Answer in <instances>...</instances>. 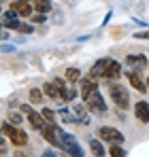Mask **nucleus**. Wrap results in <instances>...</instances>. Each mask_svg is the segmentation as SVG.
<instances>
[{"mask_svg":"<svg viewBox=\"0 0 149 157\" xmlns=\"http://www.w3.org/2000/svg\"><path fill=\"white\" fill-rule=\"evenodd\" d=\"M83 102H85V106H87L90 113H94V115H107V102H104V98L100 96V91H94V94L85 96Z\"/></svg>","mask_w":149,"mask_h":157,"instance_id":"2","label":"nucleus"},{"mask_svg":"<svg viewBox=\"0 0 149 157\" xmlns=\"http://www.w3.org/2000/svg\"><path fill=\"white\" fill-rule=\"evenodd\" d=\"M2 17H4V19H19V13H17L15 9H9V11H4Z\"/></svg>","mask_w":149,"mask_h":157,"instance_id":"23","label":"nucleus"},{"mask_svg":"<svg viewBox=\"0 0 149 157\" xmlns=\"http://www.w3.org/2000/svg\"><path fill=\"white\" fill-rule=\"evenodd\" d=\"M9 138H11V142H13L17 149H22V147H26V144H28V134H26L22 128H15V132H13Z\"/></svg>","mask_w":149,"mask_h":157,"instance_id":"11","label":"nucleus"},{"mask_svg":"<svg viewBox=\"0 0 149 157\" xmlns=\"http://www.w3.org/2000/svg\"><path fill=\"white\" fill-rule=\"evenodd\" d=\"M43 91H45V96L51 98V100H62V94H60V89H58V85L49 81V83H45L43 85Z\"/></svg>","mask_w":149,"mask_h":157,"instance_id":"14","label":"nucleus"},{"mask_svg":"<svg viewBox=\"0 0 149 157\" xmlns=\"http://www.w3.org/2000/svg\"><path fill=\"white\" fill-rule=\"evenodd\" d=\"M94 91H98V78H92V77L83 78L81 81V98H85Z\"/></svg>","mask_w":149,"mask_h":157,"instance_id":"10","label":"nucleus"},{"mask_svg":"<svg viewBox=\"0 0 149 157\" xmlns=\"http://www.w3.org/2000/svg\"><path fill=\"white\" fill-rule=\"evenodd\" d=\"M45 91H43V87L38 89V87H32L30 91H28V100H30V104H43L45 102Z\"/></svg>","mask_w":149,"mask_h":157,"instance_id":"12","label":"nucleus"},{"mask_svg":"<svg viewBox=\"0 0 149 157\" xmlns=\"http://www.w3.org/2000/svg\"><path fill=\"white\" fill-rule=\"evenodd\" d=\"M134 117L141 121V123H149V104L145 100H139L134 104Z\"/></svg>","mask_w":149,"mask_h":157,"instance_id":"8","label":"nucleus"},{"mask_svg":"<svg viewBox=\"0 0 149 157\" xmlns=\"http://www.w3.org/2000/svg\"><path fill=\"white\" fill-rule=\"evenodd\" d=\"M64 78H66L70 85H74V83H79V81H81V70H79V68H66Z\"/></svg>","mask_w":149,"mask_h":157,"instance_id":"16","label":"nucleus"},{"mask_svg":"<svg viewBox=\"0 0 149 157\" xmlns=\"http://www.w3.org/2000/svg\"><path fill=\"white\" fill-rule=\"evenodd\" d=\"M30 19H32V24H43V21H45V13H38V11H34V13L30 15Z\"/></svg>","mask_w":149,"mask_h":157,"instance_id":"22","label":"nucleus"},{"mask_svg":"<svg viewBox=\"0 0 149 157\" xmlns=\"http://www.w3.org/2000/svg\"><path fill=\"white\" fill-rule=\"evenodd\" d=\"M126 64H139V66H145V64H147V57H145L143 53H139V55H128V57H126Z\"/></svg>","mask_w":149,"mask_h":157,"instance_id":"19","label":"nucleus"},{"mask_svg":"<svg viewBox=\"0 0 149 157\" xmlns=\"http://www.w3.org/2000/svg\"><path fill=\"white\" fill-rule=\"evenodd\" d=\"M147 87H149V77H147Z\"/></svg>","mask_w":149,"mask_h":157,"instance_id":"31","label":"nucleus"},{"mask_svg":"<svg viewBox=\"0 0 149 157\" xmlns=\"http://www.w3.org/2000/svg\"><path fill=\"white\" fill-rule=\"evenodd\" d=\"M4 138H6V136H4V134L0 132V147H4Z\"/></svg>","mask_w":149,"mask_h":157,"instance_id":"29","label":"nucleus"},{"mask_svg":"<svg viewBox=\"0 0 149 157\" xmlns=\"http://www.w3.org/2000/svg\"><path fill=\"white\" fill-rule=\"evenodd\" d=\"M126 77H128L130 85H132L136 91L145 94V91L149 89V87H147V81H143V77H141V68H139V72H136V70H128V72H126Z\"/></svg>","mask_w":149,"mask_h":157,"instance_id":"5","label":"nucleus"},{"mask_svg":"<svg viewBox=\"0 0 149 157\" xmlns=\"http://www.w3.org/2000/svg\"><path fill=\"white\" fill-rule=\"evenodd\" d=\"M11 9H15V11L19 13V17H30V15L34 13V6H32L28 0H13Z\"/></svg>","mask_w":149,"mask_h":157,"instance_id":"7","label":"nucleus"},{"mask_svg":"<svg viewBox=\"0 0 149 157\" xmlns=\"http://www.w3.org/2000/svg\"><path fill=\"white\" fill-rule=\"evenodd\" d=\"M90 149H92V155H96V157H102L107 153L102 142H100V138H90Z\"/></svg>","mask_w":149,"mask_h":157,"instance_id":"15","label":"nucleus"},{"mask_svg":"<svg viewBox=\"0 0 149 157\" xmlns=\"http://www.w3.org/2000/svg\"><path fill=\"white\" fill-rule=\"evenodd\" d=\"M28 121H30V125H32L34 130H38V132H41L43 128H45V125H47V121H45V117H43L41 113H36V110L28 115Z\"/></svg>","mask_w":149,"mask_h":157,"instance_id":"13","label":"nucleus"},{"mask_svg":"<svg viewBox=\"0 0 149 157\" xmlns=\"http://www.w3.org/2000/svg\"><path fill=\"white\" fill-rule=\"evenodd\" d=\"M58 134H60V138H62V144H64V153H70V155H74V157H81V155H83V151H81L79 142L74 140V136H70L68 132L60 130V128H58Z\"/></svg>","mask_w":149,"mask_h":157,"instance_id":"4","label":"nucleus"},{"mask_svg":"<svg viewBox=\"0 0 149 157\" xmlns=\"http://www.w3.org/2000/svg\"><path fill=\"white\" fill-rule=\"evenodd\" d=\"M0 51H6V53H13V51H15V47H13V45H9V43H4V45H0Z\"/></svg>","mask_w":149,"mask_h":157,"instance_id":"26","label":"nucleus"},{"mask_svg":"<svg viewBox=\"0 0 149 157\" xmlns=\"http://www.w3.org/2000/svg\"><path fill=\"white\" fill-rule=\"evenodd\" d=\"M32 6H34V11H38V13H45V15H47L51 9H53L49 0H32Z\"/></svg>","mask_w":149,"mask_h":157,"instance_id":"17","label":"nucleus"},{"mask_svg":"<svg viewBox=\"0 0 149 157\" xmlns=\"http://www.w3.org/2000/svg\"><path fill=\"white\" fill-rule=\"evenodd\" d=\"M74 96H77V91L70 87V89H68V102H74Z\"/></svg>","mask_w":149,"mask_h":157,"instance_id":"28","label":"nucleus"},{"mask_svg":"<svg viewBox=\"0 0 149 157\" xmlns=\"http://www.w3.org/2000/svg\"><path fill=\"white\" fill-rule=\"evenodd\" d=\"M0 11H2V6H0Z\"/></svg>","mask_w":149,"mask_h":157,"instance_id":"32","label":"nucleus"},{"mask_svg":"<svg viewBox=\"0 0 149 157\" xmlns=\"http://www.w3.org/2000/svg\"><path fill=\"white\" fill-rule=\"evenodd\" d=\"M98 138L102 142H109V144H124V134L117 130V128H111V125H102L98 130Z\"/></svg>","mask_w":149,"mask_h":157,"instance_id":"3","label":"nucleus"},{"mask_svg":"<svg viewBox=\"0 0 149 157\" xmlns=\"http://www.w3.org/2000/svg\"><path fill=\"white\" fill-rule=\"evenodd\" d=\"M19 113H22V110H11L9 117H6V121H11L13 125H22V123H24V117H22Z\"/></svg>","mask_w":149,"mask_h":157,"instance_id":"20","label":"nucleus"},{"mask_svg":"<svg viewBox=\"0 0 149 157\" xmlns=\"http://www.w3.org/2000/svg\"><path fill=\"white\" fill-rule=\"evenodd\" d=\"M19 110H22L24 115H30V113H34V110H32V104H22V106H19Z\"/></svg>","mask_w":149,"mask_h":157,"instance_id":"25","label":"nucleus"},{"mask_svg":"<svg viewBox=\"0 0 149 157\" xmlns=\"http://www.w3.org/2000/svg\"><path fill=\"white\" fill-rule=\"evenodd\" d=\"M41 115L45 117V121H47V123H55V113H53V108H43V110H41Z\"/></svg>","mask_w":149,"mask_h":157,"instance_id":"21","label":"nucleus"},{"mask_svg":"<svg viewBox=\"0 0 149 157\" xmlns=\"http://www.w3.org/2000/svg\"><path fill=\"white\" fill-rule=\"evenodd\" d=\"M107 153H109L111 157H126L128 155V151H126L122 144H111V149H109Z\"/></svg>","mask_w":149,"mask_h":157,"instance_id":"18","label":"nucleus"},{"mask_svg":"<svg viewBox=\"0 0 149 157\" xmlns=\"http://www.w3.org/2000/svg\"><path fill=\"white\" fill-rule=\"evenodd\" d=\"M17 32H22V34H32V32H34V28H32V26H26V24H22V26L17 28Z\"/></svg>","mask_w":149,"mask_h":157,"instance_id":"24","label":"nucleus"},{"mask_svg":"<svg viewBox=\"0 0 149 157\" xmlns=\"http://www.w3.org/2000/svg\"><path fill=\"white\" fill-rule=\"evenodd\" d=\"M2 28H4V24H2V21H0V30H2Z\"/></svg>","mask_w":149,"mask_h":157,"instance_id":"30","label":"nucleus"},{"mask_svg":"<svg viewBox=\"0 0 149 157\" xmlns=\"http://www.w3.org/2000/svg\"><path fill=\"white\" fill-rule=\"evenodd\" d=\"M109 96H111V100L115 102V106H117L119 110H126V108L130 106V94H128V89H126L122 83H113V81H111Z\"/></svg>","mask_w":149,"mask_h":157,"instance_id":"1","label":"nucleus"},{"mask_svg":"<svg viewBox=\"0 0 149 157\" xmlns=\"http://www.w3.org/2000/svg\"><path fill=\"white\" fill-rule=\"evenodd\" d=\"M109 62H111V57L98 59V62L92 66V70L87 72V77H92V78H102V77H104V70H107V66H109Z\"/></svg>","mask_w":149,"mask_h":157,"instance_id":"9","label":"nucleus"},{"mask_svg":"<svg viewBox=\"0 0 149 157\" xmlns=\"http://www.w3.org/2000/svg\"><path fill=\"white\" fill-rule=\"evenodd\" d=\"M134 38H149V30H145V32H134Z\"/></svg>","mask_w":149,"mask_h":157,"instance_id":"27","label":"nucleus"},{"mask_svg":"<svg viewBox=\"0 0 149 157\" xmlns=\"http://www.w3.org/2000/svg\"><path fill=\"white\" fill-rule=\"evenodd\" d=\"M122 75V64L119 62H115V59H111L109 62V66H107V70H104V77H102V81H115V78Z\"/></svg>","mask_w":149,"mask_h":157,"instance_id":"6","label":"nucleus"}]
</instances>
